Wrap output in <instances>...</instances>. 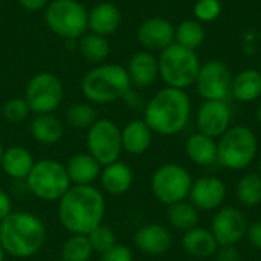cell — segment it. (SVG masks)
<instances>
[{
	"instance_id": "cell-1",
	"label": "cell",
	"mask_w": 261,
	"mask_h": 261,
	"mask_svg": "<svg viewBox=\"0 0 261 261\" xmlns=\"http://www.w3.org/2000/svg\"><path fill=\"white\" fill-rule=\"evenodd\" d=\"M57 203L58 222L69 234L87 236L104 222L106 197L95 185H72Z\"/></svg>"
},
{
	"instance_id": "cell-2",
	"label": "cell",
	"mask_w": 261,
	"mask_h": 261,
	"mask_svg": "<svg viewBox=\"0 0 261 261\" xmlns=\"http://www.w3.org/2000/svg\"><path fill=\"white\" fill-rule=\"evenodd\" d=\"M47 239L44 222L29 211H12L0 222V243L6 255L24 260L37 255Z\"/></svg>"
},
{
	"instance_id": "cell-3",
	"label": "cell",
	"mask_w": 261,
	"mask_h": 261,
	"mask_svg": "<svg viewBox=\"0 0 261 261\" xmlns=\"http://www.w3.org/2000/svg\"><path fill=\"white\" fill-rule=\"evenodd\" d=\"M191 115V99L185 90L164 87L153 95L144 109V121L153 133L173 136L180 133Z\"/></svg>"
},
{
	"instance_id": "cell-4",
	"label": "cell",
	"mask_w": 261,
	"mask_h": 261,
	"mask_svg": "<svg viewBox=\"0 0 261 261\" xmlns=\"http://www.w3.org/2000/svg\"><path fill=\"white\" fill-rule=\"evenodd\" d=\"M132 90L127 69L119 64H98L81 80V92L92 104H110Z\"/></svg>"
},
{
	"instance_id": "cell-5",
	"label": "cell",
	"mask_w": 261,
	"mask_h": 261,
	"mask_svg": "<svg viewBox=\"0 0 261 261\" xmlns=\"http://www.w3.org/2000/svg\"><path fill=\"white\" fill-rule=\"evenodd\" d=\"M159 75L167 87L185 90L193 86L200 70V61L196 50L184 47L177 43L170 44L158 58Z\"/></svg>"
},
{
	"instance_id": "cell-6",
	"label": "cell",
	"mask_w": 261,
	"mask_h": 261,
	"mask_svg": "<svg viewBox=\"0 0 261 261\" xmlns=\"http://www.w3.org/2000/svg\"><path fill=\"white\" fill-rule=\"evenodd\" d=\"M258 141L246 125L229 127L217 141V164L226 170H245L255 159Z\"/></svg>"
},
{
	"instance_id": "cell-7",
	"label": "cell",
	"mask_w": 261,
	"mask_h": 261,
	"mask_svg": "<svg viewBox=\"0 0 261 261\" xmlns=\"http://www.w3.org/2000/svg\"><path fill=\"white\" fill-rule=\"evenodd\" d=\"M28 193L41 202H58L72 187L66 167L57 159L35 161L24 180Z\"/></svg>"
},
{
	"instance_id": "cell-8",
	"label": "cell",
	"mask_w": 261,
	"mask_h": 261,
	"mask_svg": "<svg viewBox=\"0 0 261 261\" xmlns=\"http://www.w3.org/2000/svg\"><path fill=\"white\" fill-rule=\"evenodd\" d=\"M44 21L64 40H80L89 28L87 11L76 0H52L44 9Z\"/></svg>"
},
{
	"instance_id": "cell-9",
	"label": "cell",
	"mask_w": 261,
	"mask_h": 261,
	"mask_svg": "<svg viewBox=\"0 0 261 261\" xmlns=\"http://www.w3.org/2000/svg\"><path fill=\"white\" fill-rule=\"evenodd\" d=\"M191 185L193 177L188 170L174 162H167L158 167L150 180L154 199L165 206L187 200Z\"/></svg>"
},
{
	"instance_id": "cell-10",
	"label": "cell",
	"mask_w": 261,
	"mask_h": 261,
	"mask_svg": "<svg viewBox=\"0 0 261 261\" xmlns=\"http://www.w3.org/2000/svg\"><path fill=\"white\" fill-rule=\"evenodd\" d=\"M87 151L104 167L119 161L122 154L121 128L116 122L107 118H98V121L86 133Z\"/></svg>"
},
{
	"instance_id": "cell-11",
	"label": "cell",
	"mask_w": 261,
	"mask_h": 261,
	"mask_svg": "<svg viewBox=\"0 0 261 261\" xmlns=\"http://www.w3.org/2000/svg\"><path fill=\"white\" fill-rule=\"evenodd\" d=\"M64 87L61 80L50 72L34 75L24 90V99L35 115L54 113L63 102Z\"/></svg>"
},
{
	"instance_id": "cell-12",
	"label": "cell",
	"mask_w": 261,
	"mask_h": 261,
	"mask_svg": "<svg viewBox=\"0 0 261 261\" xmlns=\"http://www.w3.org/2000/svg\"><path fill=\"white\" fill-rule=\"evenodd\" d=\"M194 84L205 101H226L231 95L232 75L223 61L213 60L200 66Z\"/></svg>"
},
{
	"instance_id": "cell-13",
	"label": "cell",
	"mask_w": 261,
	"mask_h": 261,
	"mask_svg": "<svg viewBox=\"0 0 261 261\" xmlns=\"http://www.w3.org/2000/svg\"><path fill=\"white\" fill-rule=\"evenodd\" d=\"M248 225L245 214L239 208L223 206L214 214L210 231L216 237L219 246H236L245 239Z\"/></svg>"
},
{
	"instance_id": "cell-14",
	"label": "cell",
	"mask_w": 261,
	"mask_h": 261,
	"mask_svg": "<svg viewBox=\"0 0 261 261\" xmlns=\"http://www.w3.org/2000/svg\"><path fill=\"white\" fill-rule=\"evenodd\" d=\"M231 109L226 101H205L196 115L199 133L219 139L231 125Z\"/></svg>"
},
{
	"instance_id": "cell-15",
	"label": "cell",
	"mask_w": 261,
	"mask_h": 261,
	"mask_svg": "<svg viewBox=\"0 0 261 261\" xmlns=\"http://www.w3.org/2000/svg\"><path fill=\"white\" fill-rule=\"evenodd\" d=\"M228 194L226 184L216 176H203L193 180L188 202H191L199 211H214L222 206Z\"/></svg>"
},
{
	"instance_id": "cell-16",
	"label": "cell",
	"mask_w": 261,
	"mask_h": 261,
	"mask_svg": "<svg viewBox=\"0 0 261 261\" xmlns=\"http://www.w3.org/2000/svg\"><path fill=\"white\" fill-rule=\"evenodd\" d=\"M176 29L167 18H147L138 28V41L147 50H164L174 43Z\"/></svg>"
},
{
	"instance_id": "cell-17",
	"label": "cell",
	"mask_w": 261,
	"mask_h": 261,
	"mask_svg": "<svg viewBox=\"0 0 261 261\" xmlns=\"http://www.w3.org/2000/svg\"><path fill=\"white\" fill-rule=\"evenodd\" d=\"M133 243L145 255H164L173 246V237L170 231L159 223H148L141 226L135 236Z\"/></svg>"
},
{
	"instance_id": "cell-18",
	"label": "cell",
	"mask_w": 261,
	"mask_h": 261,
	"mask_svg": "<svg viewBox=\"0 0 261 261\" xmlns=\"http://www.w3.org/2000/svg\"><path fill=\"white\" fill-rule=\"evenodd\" d=\"M101 185V191L110 196H122L130 191L135 182L133 170L128 164L122 162L121 159L104 165L98 179Z\"/></svg>"
},
{
	"instance_id": "cell-19",
	"label": "cell",
	"mask_w": 261,
	"mask_h": 261,
	"mask_svg": "<svg viewBox=\"0 0 261 261\" xmlns=\"http://www.w3.org/2000/svg\"><path fill=\"white\" fill-rule=\"evenodd\" d=\"M64 167L70 184L78 187L95 185L102 170V165L89 151H81L70 156L64 164Z\"/></svg>"
},
{
	"instance_id": "cell-20",
	"label": "cell",
	"mask_w": 261,
	"mask_h": 261,
	"mask_svg": "<svg viewBox=\"0 0 261 261\" xmlns=\"http://www.w3.org/2000/svg\"><path fill=\"white\" fill-rule=\"evenodd\" d=\"M35 159L32 153L23 145H11L5 148L0 162V170L15 182H24L29 176Z\"/></svg>"
},
{
	"instance_id": "cell-21",
	"label": "cell",
	"mask_w": 261,
	"mask_h": 261,
	"mask_svg": "<svg viewBox=\"0 0 261 261\" xmlns=\"http://www.w3.org/2000/svg\"><path fill=\"white\" fill-rule=\"evenodd\" d=\"M127 73H128L132 86L138 89H145L151 86L159 76L158 58L148 50L136 52L128 61Z\"/></svg>"
},
{
	"instance_id": "cell-22",
	"label": "cell",
	"mask_w": 261,
	"mask_h": 261,
	"mask_svg": "<svg viewBox=\"0 0 261 261\" xmlns=\"http://www.w3.org/2000/svg\"><path fill=\"white\" fill-rule=\"evenodd\" d=\"M122 150L133 156L147 153L153 144V132L144 119H133L121 128Z\"/></svg>"
},
{
	"instance_id": "cell-23",
	"label": "cell",
	"mask_w": 261,
	"mask_h": 261,
	"mask_svg": "<svg viewBox=\"0 0 261 261\" xmlns=\"http://www.w3.org/2000/svg\"><path fill=\"white\" fill-rule=\"evenodd\" d=\"M122 15L119 8L112 2H101L87 11V24L93 34L107 37L121 24Z\"/></svg>"
},
{
	"instance_id": "cell-24",
	"label": "cell",
	"mask_w": 261,
	"mask_h": 261,
	"mask_svg": "<svg viewBox=\"0 0 261 261\" xmlns=\"http://www.w3.org/2000/svg\"><path fill=\"white\" fill-rule=\"evenodd\" d=\"M182 246L187 254L196 258H210L219 251V243L213 232L205 228H193L182 237Z\"/></svg>"
},
{
	"instance_id": "cell-25",
	"label": "cell",
	"mask_w": 261,
	"mask_h": 261,
	"mask_svg": "<svg viewBox=\"0 0 261 261\" xmlns=\"http://www.w3.org/2000/svg\"><path fill=\"white\" fill-rule=\"evenodd\" d=\"M29 132L34 141L41 145L58 144L64 136V125L54 113L35 115L31 121Z\"/></svg>"
},
{
	"instance_id": "cell-26",
	"label": "cell",
	"mask_w": 261,
	"mask_h": 261,
	"mask_svg": "<svg viewBox=\"0 0 261 261\" xmlns=\"http://www.w3.org/2000/svg\"><path fill=\"white\" fill-rule=\"evenodd\" d=\"M187 156L191 162L200 167H210L217 164V141L203 135L194 133L185 144Z\"/></svg>"
},
{
	"instance_id": "cell-27",
	"label": "cell",
	"mask_w": 261,
	"mask_h": 261,
	"mask_svg": "<svg viewBox=\"0 0 261 261\" xmlns=\"http://www.w3.org/2000/svg\"><path fill=\"white\" fill-rule=\"evenodd\" d=\"M231 95L240 102H252L261 96V75L255 69H245L232 78Z\"/></svg>"
},
{
	"instance_id": "cell-28",
	"label": "cell",
	"mask_w": 261,
	"mask_h": 261,
	"mask_svg": "<svg viewBox=\"0 0 261 261\" xmlns=\"http://www.w3.org/2000/svg\"><path fill=\"white\" fill-rule=\"evenodd\" d=\"M167 219L173 228L187 232L199 225L200 214L191 202L182 200L167 206Z\"/></svg>"
},
{
	"instance_id": "cell-29",
	"label": "cell",
	"mask_w": 261,
	"mask_h": 261,
	"mask_svg": "<svg viewBox=\"0 0 261 261\" xmlns=\"http://www.w3.org/2000/svg\"><path fill=\"white\" fill-rule=\"evenodd\" d=\"M78 50L84 60L93 64H102L109 54H110V44L106 37L93 34V32H86L80 40H78Z\"/></svg>"
},
{
	"instance_id": "cell-30",
	"label": "cell",
	"mask_w": 261,
	"mask_h": 261,
	"mask_svg": "<svg viewBox=\"0 0 261 261\" xmlns=\"http://www.w3.org/2000/svg\"><path fill=\"white\" fill-rule=\"evenodd\" d=\"M95 255L87 236L70 234L60 249L61 261H90Z\"/></svg>"
},
{
	"instance_id": "cell-31",
	"label": "cell",
	"mask_w": 261,
	"mask_h": 261,
	"mask_svg": "<svg viewBox=\"0 0 261 261\" xmlns=\"http://www.w3.org/2000/svg\"><path fill=\"white\" fill-rule=\"evenodd\" d=\"M236 194L242 205L254 208L261 203V177L258 173H248L237 182Z\"/></svg>"
},
{
	"instance_id": "cell-32",
	"label": "cell",
	"mask_w": 261,
	"mask_h": 261,
	"mask_svg": "<svg viewBox=\"0 0 261 261\" xmlns=\"http://www.w3.org/2000/svg\"><path fill=\"white\" fill-rule=\"evenodd\" d=\"M174 43L196 50L205 40V28L199 20H184L176 28Z\"/></svg>"
},
{
	"instance_id": "cell-33",
	"label": "cell",
	"mask_w": 261,
	"mask_h": 261,
	"mask_svg": "<svg viewBox=\"0 0 261 261\" xmlns=\"http://www.w3.org/2000/svg\"><path fill=\"white\" fill-rule=\"evenodd\" d=\"M98 121V113L92 104L76 102L66 112V122L76 130H89Z\"/></svg>"
},
{
	"instance_id": "cell-34",
	"label": "cell",
	"mask_w": 261,
	"mask_h": 261,
	"mask_svg": "<svg viewBox=\"0 0 261 261\" xmlns=\"http://www.w3.org/2000/svg\"><path fill=\"white\" fill-rule=\"evenodd\" d=\"M87 237H89V242H90V245L93 248V252L99 254V255L102 252H106L107 249H110L115 243H118L115 231L110 226L104 225V223H101L92 232H89Z\"/></svg>"
},
{
	"instance_id": "cell-35",
	"label": "cell",
	"mask_w": 261,
	"mask_h": 261,
	"mask_svg": "<svg viewBox=\"0 0 261 261\" xmlns=\"http://www.w3.org/2000/svg\"><path fill=\"white\" fill-rule=\"evenodd\" d=\"M31 113V109L24 98H11L3 104L2 115L11 124L23 122Z\"/></svg>"
},
{
	"instance_id": "cell-36",
	"label": "cell",
	"mask_w": 261,
	"mask_h": 261,
	"mask_svg": "<svg viewBox=\"0 0 261 261\" xmlns=\"http://www.w3.org/2000/svg\"><path fill=\"white\" fill-rule=\"evenodd\" d=\"M222 14V3L220 0H197L194 5V15L196 20L200 23L214 21Z\"/></svg>"
},
{
	"instance_id": "cell-37",
	"label": "cell",
	"mask_w": 261,
	"mask_h": 261,
	"mask_svg": "<svg viewBox=\"0 0 261 261\" xmlns=\"http://www.w3.org/2000/svg\"><path fill=\"white\" fill-rule=\"evenodd\" d=\"M135 255L130 246L122 243H115L110 249L99 255V261H133Z\"/></svg>"
},
{
	"instance_id": "cell-38",
	"label": "cell",
	"mask_w": 261,
	"mask_h": 261,
	"mask_svg": "<svg viewBox=\"0 0 261 261\" xmlns=\"http://www.w3.org/2000/svg\"><path fill=\"white\" fill-rule=\"evenodd\" d=\"M245 237L248 239V243L251 246L261 251V220H255V222L248 225Z\"/></svg>"
},
{
	"instance_id": "cell-39",
	"label": "cell",
	"mask_w": 261,
	"mask_h": 261,
	"mask_svg": "<svg viewBox=\"0 0 261 261\" xmlns=\"http://www.w3.org/2000/svg\"><path fill=\"white\" fill-rule=\"evenodd\" d=\"M216 255L217 261H242L240 252L236 246H220Z\"/></svg>"
},
{
	"instance_id": "cell-40",
	"label": "cell",
	"mask_w": 261,
	"mask_h": 261,
	"mask_svg": "<svg viewBox=\"0 0 261 261\" xmlns=\"http://www.w3.org/2000/svg\"><path fill=\"white\" fill-rule=\"evenodd\" d=\"M12 213V199L9 193L0 188V222Z\"/></svg>"
},
{
	"instance_id": "cell-41",
	"label": "cell",
	"mask_w": 261,
	"mask_h": 261,
	"mask_svg": "<svg viewBox=\"0 0 261 261\" xmlns=\"http://www.w3.org/2000/svg\"><path fill=\"white\" fill-rule=\"evenodd\" d=\"M26 11H38L47 6V0H17Z\"/></svg>"
},
{
	"instance_id": "cell-42",
	"label": "cell",
	"mask_w": 261,
	"mask_h": 261,
	"mask_svg": "<svg viewBox=\"0 0 261 261\" xmlns=\"http://www.w3.org/2000/svg\"><path fill=\"white\" fill-rule=\"evenodd\" d=\"M5 260H6V252H5V249H3V246H2V243H0V261Z\"/></svg>"
},
{
	"instance_id": "cell-43",
	"label": "cell",
	"mask_w": 261,
	"mask_h": 261,
	"mask_svg": "<svg viewBox=\"0 0 261 261\" xmlns=\"http://www.w3.org/2000/svg\"><path fill=\"white\" fill-rule=\"evenodd\" d=\"M257 119H258V122L261 124V102L260 106H258V109H257Z\"/></svg>"
},
{
	"instance_id": "cell-44",
	"label": "cell",
	"mask_w": 261,
	"mask_h": 261,
	"mask_svg": "<svg viewBox=\"0 0 261 261\" xmlns=\"http://www.w3.org/2000/svg\"><path fill=\"white\" fill-rule=\"evenodd\" d=\"M3 151H5V147H3V144L0 141V162H2V158H3Z\"/></svg>"
},
{
	"instance_id": "cell-45",
	"label": "cell",
	"mask_w": 261,
	"mask_h": 261,
	"mask_svg": "<svg viewBox=\"0 0 261 261\" xmlns=\"http://www.w3.org/2000/svg\"><path fill=\"white\" fill-rule=\"evenodd\" d=\"M258 174H260V177H261V158H260V161H258Z\"/></svg>"
},
{
	"instance_id": "cell-46",
	"label": "cell",
	"mask_w": 261,
	"mask_h": 261,
	"mask_svg": "<svg viewBox=\"0 0 261 261\" xmlns=\"http://www.w3.org/2000/svg\"><path fill=\"white\" fill-rule=\"evenodd\" d=\"M258 72H260V75H261V66H260V70H258Z\"/></svg>"
},
{
	"instance_id": "cell-47",
	"label": "cell",
	"mask_w": 261,
	"mask_h": 261,
	"mask_svg": "<svg viewBox=\"0 0 261 261\" xmlns=\"http://www.w3.org/2000/svg\"><path fill=\"white\" fill-rule=\"evenodd\" d=\"M2 2H5V0H2Z\"/></svg>"
}]
</instances>
